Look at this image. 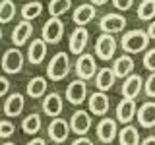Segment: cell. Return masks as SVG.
I'll use <instances>...</instances> for the list:
<instances>
[{
	"label": "cell",
	"mask_w": 155,
	"mask_h": 145,
	"mask_svg": "<svg viewBox=\"0 0 155 145\" xmlns=\"http://www.w3.org/2000/svg\"><path fill=\"white\" fill-rule=\"evenodd\" d=\"M120 45L128 54H138L143 52L149 45V37L143 29H132V31H126L122 39H120Z\"/></svg>",
	"instance_id": "cell-1"
},
{
	"label": "cell",
	"mask_w": 155,
	"mask_h": 145,
	"mask_svg": "<svg viewBox=\"0 0 155 145\" xmlns=\"http://www.w3.org/2000/svg\"><path fill=\"white\" fill-rule=\"evenodd\" d=\"M70 74V56L68 52H56L47 66V77L52 81H62Z\"/></svg>",
	"instance_id": "cell-2"
},
{
	"label": "cell",
	"mask_w": 155,
	"mask_h": 145,
	"mask_svg": "<svg viewBox=\"0 0 155 145\" xmlns=\"http://www.w3.org/2000/svg\"><path fill=\"white\" fill-rule=\"evenodd\" d=\"M62 37H64V21L56 16H51L45 21V25H43L41 39L47 45H58Z\"/></svg>",
	"instance_id": "cell-3"
},
{
	"label": "cell",
	"mask_w": 155,
	"mask_h": 145,
	"mask_svg": "<svg viewBox=\"0 0 155 145\" xmlns=\"http://www.w3.org/2000/svg\"><path fill=\"white\" fill-rule=\"evenodd\" d=\"M23 62H25V58H23L21 50H19L18 47L8 48V50L0 56V66H2V70L6 72V74H19L21 68H23Z\"/></svg>",
	"instance_id": "cell-4"
},
{
	"label": "cell",
	"mask_w": 155,
	"mask_h": 145,
	"mask_svg": "<svg viewBox=\"0 0 155 145\" xmlns=\"http://www.w3.org/2000/svg\"><path fill=\"white\" fill-rule=\"evenodd\" d=\"M116 47H118V43H116L114 35H110V33H101L95 41V56L101 58V60H110L116 52Z\"/></svg>",
	"instance_id": "cell-5"
},
{
	"label": "cell",
	"mask_w": 155,
	"mask_h": 145,
	"mask_svg": "<svg viewBox=\"0 0 155 145\" xmlns=\"http://www.w3.org/2000/svg\"><path fill=\"white\" fill-rule=\"evenodd\" d=\"M76 74L80 79L84 81H89L91 77H95L97 74V62H95V56L89 54V52H81L76 60Z\"/></svg>",
	"instance_id": "cell-6"
},
{
	"label": "cell",
	"mask_w": 155,
	"mask_h": 145,
	"mask_svg": "<svg viewBox=\"0 0 155 145\" xmlns=\"http://www.w3.org/2000/svg\"><path fill=\"white\" fill-rule=\"evenodd\" d=\"M124 27H126V18L122 14H118V12L105 14V16L101 18V21H99L101 33H110V35H114V33L124 31Z\"/></svg>",
	"instance_id": "cell-7"
},
{
	"label": "cell",
	"mask_w": 155,
	"mask_h": 145,
	"mask_svg": "<svg viewBox=\"0 0 155 145\" xmlns=\"http://www.w3.org/2000/svg\"><path fill=\"white\" fill-rule=\"evenodd\" d=\"M87 41H89V31H87L84 25H78L74 31L70 33V37H68V48H70L72 54L80 56L81 52L85 50Z\"/></svg>",
	"instance_id": "cell-8"
},
{
	"label": "cell",
	"mask_w": 155,
	"mask_h": 145,
	"mask_svg": "<svg viewBox=\"0 0 155 145\" xmlns=\"http://www.w3.org/2000/svg\"><path fill=\"white\" fill-rule=\"evenodd\" d=\"M87 99V83L84 79H74V81H70L66 87V101L68 103H72V105H81L84 101Z\"/></svg>",
	"instance_id": "cell-9"
},
{
	"label": "cell",
	"mask_w": 155,
	"mask_h": 145,
	"mask_svg": "<svg viewBox=\"0 0 155 145\" xmlns=\"http://www.w3.org/2000/svg\"><path fill=\"white\" fill-rule=\"evenodd\" d=\"M47 132H48V137H51L54 143H62V141L68 139V134H70V122L56 116V118H52V122L48 124Z\"/></svg>",
	"instance_id": "cell-10"
},
{
	"label": "cell",
	"mask_w": 155,
	"mask_h": 145,
	"mask_svg": "<svg viewBox=\"0 0 155 145\" xmlns=\"http://www.w3.org/2000/svg\"><path fill=\"white\" fill-rule=\"evenodd\" d=\"M91 128V114L87 110H76L70 116V130L78 135H85Z\"/></svg>",
	"instance_id": "cell-11"
},
{
	"label": "cell",
	"mask_w": 155,
	"mask_h": 145,
	"mask_svg": "<svg viewBox=\"0 0 155 145\" xmlns=\"http://www.w3.org/2000/svg\"><path fill=\"white\" fill-rule=\"evenodd\" d=\"M136 112H138V108H136L134 99H126V97H122V101H120L118 106H116V122L130 124L134 120Z\"/></svg>",
	"instance_id": "cell-12"
},
{
	"label": "cell",
	"mask_w": 155,
	"mask_h": 145,
	"mask_svg": "<svg viewBox=\"0 0 155 145\" xmlns=\"http://www.w3.org/2000/svg\"><path fill=\"white\" fill-rule=\"evenodd\" d=\"M33 35V25H31V21H27V19H21V21L18 23L16 27H14V31H12V43L16 47H23L25 43L31 39Z\"/></svg>",
	"instance_id": "cell-13"
},
{
	"label": "cell",
	"mask_w": 155,
	"mask_h": 145,
	"mask_svg": "<svg viewBox=\"0 0 155 145\" xmlns=\"http://www.w3.org/2000/svg\"><path fill=\"white\" fill-rule=\"evenodd\" d=\"M142 87H143V79L142 76L138 74H130L128 77L124 79L122 83V97H126V99H136L140 93H142Z\"/></svg>",
	"instance_id": "cell-14"
},
{
	"label": "cell",
	"mask_w": 155,
	"mask_h": 145,
	"mask_svg": "<svg viewBox=\"0 0 155 145\" xmlns=\"http://www.w3.org/2000/svg\"><path fill=\"white\" fill-rule=\"evenodd\" d=\"M110 101H109V97L105 95V91H97V93H93L89 97V110H91V114H95V116H105L107 112H109V105Z\"/></svg>",
	"instance_id": "cell-15"
},
{
	"label": "cell",
	"mask_w": 155,
	"mask_h": 145,
	"mask_svg": "<svg viewBox=\"0 0 155 145\" xmlns=\"http://www.w3.org/2000/svg\"><path fill=\"white\" fill-rule=\"evenodd\" d=\"M64 110V105H62V97L58 93H48L45 99H43V112L51 118H56V116L62 114Z\"/></svg>",
	"instance_id": "cell-16"
},
{
	"label": "cell",
	"mask_w": 155,
	"mask_h": 145,
	"mask_svg": "<svg viewBox=\"0 0 155 145\" xmlns=\"http://www.w3.org/2000/svg\"><path fill=\"white\" fill-rule=\"evenodd\" d=\"M97 137L103 143H110L116 137V120L114 118H101L97 124Z\"/></svg>",
	"instance_id": "cell-17"
},
{
	"label": "cell",
	"mask_w": 155,
	"mask_h": 145,
	"mask_svg": "<svg viewBox=\"0 0 155 145\" xmlns=\"http://www.w3.org/2000/svg\"><path fill=\"white\" fill-rule=\"evenodd\" d=\"M95 16H97V10L93 4H80L72 14V19H74L76 25H87L89 21L95 19Z\"/></svg>",
	"instance_id": "cell-18"
},
{
	"label": "cell",
	"mask_w": 155,
	"mask_h": 145,
	"mask_svg": "<svg viewBox=\"0 0 155 145\" xmlns=\"http://www.w3.org/2000/svg\"><path fill=\"white\" fill-rule=\"evenodd\" d=\"M23 105H25V99H23L21 93H12L4 103V114L8 118H16L23 112Z\"/></svg>",
	"instance_id": "cell-19"
},
{
	"label": "cell",
	"mask_w": 155,
	"mask_h": 145,
	"mask_svg": "<svg viewBox=\"0 0 155 145\" xmlns=\"http://www.w3.org/2000/svg\"><path fill=\"white\" fill-rule=\"evenodd\" d=\"M47 56V43L43 39H35V41L29 43V48H27V60L31 64H41Z\"/></svg>",
	"instance_id": "cell-20"
},
{
	"label": "cell",
	"mask_w": 155,
	"mask_h": 145,
	"mask_svg": "<svg viewBox=\"0 0 155 145\" xmlns=\"http://www.w3.org/2000/svg\"><path fill=\"white\" fill-rule=\"evenodd\" d=\"M114 81H116V76H114L113 68H101V70H97V74H95V87L99 91L113 89Z\"/></svg>",
	"instance_id": "cell-21"
},
{
	"label": "cell",
	"mask_w": 155,
	"mask_h": 145,
	"mask_svg": "<svg viewBox=\"0 0 155 145\" xmlns=\"http://www.w3.org/2000/svg\"><path fill=\"white\" fill-rule=\"evenodd\" d=\"M136 116H138V122L142 128H153L155 126V103H145L138 108V112H136Z\"/></svg>",
	"instance_id": "cell-22"
},
{
	"label": "cell",
	"mask_w": 155,
	"mask_h": 145,
	"mask_svg": "<svg viewBox=\"0 0 155 145\" xmlns=\"http://www.w3.org/2000/svg\"><path fill=\"white\" fill-rule=\"evenodd\" d=\"M113 72H114L116 77H128L134 72V58L128 56V54L118 56L113 62Z\"/></svg>",
	"instance_id": "cell-23"
},
{
	"label": "cell",
	"mask_w": 155,
	"mask_h": 145,
	"mask_svg": "<svg viewBox=\"0 0 155 145\" xmlns=\"http://www.w3.org/2000/svg\"><path fill=\"white\" fill-rule=\"evenodd\" d=\"M47 87L48 85H47V79H45V77L35 76V77H31V79H29L25 91H27V95L31 97V99H41V97L47 93Z\"/></svg>",
	"instance_id": "cell-24"
},
{
	"label": "cell",
	"mask_w": 155,
	"mask_h": 145,
	"mask_svg": "<svg viewBox=\"0 0 155 145\" xmlns=\"http://www.w3.org/2000/svg\"><path fill=\"white\" fill-rule=\"evenodd\" d=\"M118 143L120 145H140V132L132 124H124V128L118 132Z\"/></svg>",
	"instance_id": "cell-25"
},
{
	"label": "cell",
	"mask_w": 155,
	"mask_h": 145,
	"mask_svg": "<svg viewBox=\"0 0 155 145\" xmlns=\"http://www.w3.org/2000/svg\"><path fill=\"white\" fill-rule=\"evenodd\" d=\"M21 18L27 19V21H33V19H37L39 16H41L43 12V2H39V0H31V2H25L21 6Z\"/></svg>",
	"instance_id": "cell-26"
},
{
	"label": "cell",
	"mask_w": 155,
	"mask_h": 145,
	"mask_svg": "<svg viewBox=\"0 0 155 145\" xmlns=\"http://www.w3.org/2000/svg\"><path fill=\"white\" fill-rule=\"evenodd\" d=\"M41 126H43L41 116H39L37 112H33V114H29V116H25V118H23V122H21V130H23L25 134H29V135H35V134H39Z\"/></svg>",
	"instance_id": "cell-27"
},
{
	"label": "cell",
	"mask_w": 155,
	"mask_h": 145,
	"mask_svg": "<svg viewBox=\"0 0 155 145\" xmlns=\"http://www.w3.org/2000/svg\"><path fill=\"white\" fill-rule=\"evenodd\" d=\"M138 18L142 21H151L155 18V0H142L138 6Z\"/></svg>",
	"instance_id": "cell-28"
},
{
	"label": "cell",
	"mask_w": 155,
	"mask_h": 145,
	"mask_svg": "<svg viewBox=\"0 0 155 145\" xmlns=\"http://www.w3.org/2000/svg\"><path fill=\"white\" fill-rule=\"evenodd\" d=\"M16 18V4L12 0H2L0 2V23H10Z\"/></svg>",
	"instance_id": "cell-29"
},
{
	"label": "cell",
	"mask_w": 155,
	"mask_h": 145,
	"mask_svg": "<svg viewBox=\"0 0 155 145\" xmlns=\"http://www.w3.org/2000/svg\"><path fill=\"white\" fill-rule=\"evenodd\" d=\"M72 8V0H51L48 2V14L51 16L60 18L62 14H66Z\"/></svg>",
	"instance_id": "cell-30"
},
{
	"label": "cell",
	"mask_w": 155,
	"mask_h": 145,
	"mask_svg": "<svg viewBox=\"0 0 155 145\" xmlns=\"http://www.w3.org/2000/svg\"><path fill=\"white\" fill-rule=\"evenodd\" d=\"M14 132H16L14 122H10V120H0V137L8 139L10 135H14Z\"/></svg>",
	"instance_id": "cell-31"
},
{
	"label": "cell",
	"mask_w": 155,
	"mask_h": 145,
	"mask_svg": "<svg viewBox=\"0 0 155 145\" xmlns=\"http://www.w3.org/2000/svg\"><path fill=\"white\" fill-rule=\"evenodd\" d=\"M143 68L149 72H155V48H149L143 54Z\"/></svg>",
	"instance_id": "cell-32"
},
{
	"label": "cell",
	"mask_w": 155,
	"mask_h": 145,
	"mask_svg": "<svg viewBox=\"0 0 155 145\" xmlns=\"http://www.w3.org/2000/svg\"><path fill=\"white\" fill-rule=\"evenodd\" d=\"M143 91H145L147 97L155 99V72H151V74L147 76V79H145V83H143Z\"/></svg>",
	"instance_id": "cell-33"
},
{
	"label": "cell",
	"mask_w": 155,
	"mask_h": 145,
	"mask_svg": "<svg viewBox=\"0 0 155 145\" xmlns=\"http://www.w3.org/2000/svg\"><path fill=\"white\" fill-rule=\"evenodd\" d=\"M113 6L120 12H124V10H130L134 6V0H113Z\"/></svg>",
	"instance_id": "cell-34"
},
{
	"label": "cell",
	"mask_w": 155,
	"mask_h": 145,
	"mask_svg": "<svg viewBox=\"0 0 155 145\" xmlns=\"http://www.w3.org/2000/svg\"><path fill=\"white\" fill-rule=\"evenodd\" d=\"M10 91V81L4 76H0V97H4Z\"/></svg>",
	"instance_id": "cell-35"
},
{
	"label": "cell",
	"mask_w": 155,
	"mask_h": 145,
	"mask_svg": "<svg viewBox=\"0 0 155 145\" xmlns=\"http://www.w3.org/2000/svg\"><path fill=\"white\" fill-rule=\"evenodd\" d=\"M72 145H93V141H91L89 137H85V135H80L78 139L72 141Z\"/></svg>",
	"instance_id": "cell-36"
},
{
	"label": "cell",
	"mask_w": 155,
	"mask_h": 145,
	"mask_svg": "<svg viewBox=\"0 0 155 145\" xmlns=\"http://www.w3.org/2000/svg\"><path fill=\"white\" fill-rule=\"evenodd\" d=\"M145 33H147L149 39H155V18L151 19V23H149V27H147V31H145Z\"/></svg>",
	"instance_id": "cell-37"
},
{
	"label": "cell",
	"mask_w": 155,
	"mask_h": 145,
	"mask_svg": "<svg viewBox=\"0 0 155 145\" xmlns=\"http://www.w3.org/2000/svg\"><path fill=\"white\" fill-rule=\"evenodd\" d=\"M27 145H47V143H45V139H43V137H33Z\"/></svg>",
	"instance_id": "cell-38"
},
{
	"label": "cell",
	"mask_w": 155,
	"mask_h": 145,
	"mask_svg": "<svg viewBox=\"0 0 155 145\" xmlns=\"http://www.w3.org/2000/svg\"><path fill=\"white\" fill-rule=\"evenodd\" d=\"M140 145H155V135H149V137H145L143 141H140Z\"/></svg>",
	"instance_id": "cell-39"
},
{
	"label": "cell",
	"mask_w": 155,
	"mask_h": 145,
	"mask_svg": "<svg viewBox=\"0 0 155 145\" xmlns=\"http://www.w3.org/2000/svg\"><path fill=\"white\" fill-rule=\"evenodd\" d=\"M107 2H109V0H91L93 6H103V4H107Z\"/></svg>",
	"instance_id": "cell-40"
},
{
	"label": "cell",
	"mask_w": 155,
	"mask_h": 145,
	"mask_svg": "<svg viewBox=\"0 0 155 145\" xmlns=\"http://www.w3.org/2000/svg\"><path fill=\"white\" fill-rule=\"evenodd\" d=\"M4 145H16V143H12V141H6V143H4Z\"/></svg>",
	"instance_id": "cell-41"
},
{
	"label": "cell",
	"mask_w": 155,
	"mask_h": 145,
	"mask_svg": "<svg viewBox=\"0 0 155 145\" xmlns=\"http://www.w3.org/2000/svg\"><path fill=\"white\" fill-rule=\"evenodd\" d=\"M0 41H2V31H0Z\"/></svg>",
	"instance_id": "cell-42"
},
{
	"label": "cell",
	"mask_w": 155,
	"mask_h": 145,
	"mask_svg": "<svg viewBox=\"0 0 155 145\" xmlns=\"http://www.w3.org/2000/svg\"><path fill=\"white\" fill-rule=\"evenodd\" d=\"M54 145H60V143H54Z\"/></svg>",
	"instance_id": "cell-43"
},
{
	"label": "cell",
	"mask_w": 155,
	"mask_h": 145,
	"mask_svg": "<svg viewBox=\"0 0 155 145\" xmlns=\"http://www.w3.org/2000/svg\"><path fill=\"white\" fill-rule=\"evenodd\" d=\"M0 56H2V54H0Z\"/></svg>",
	"instance_id": "cell-44"
}]
</instances>
